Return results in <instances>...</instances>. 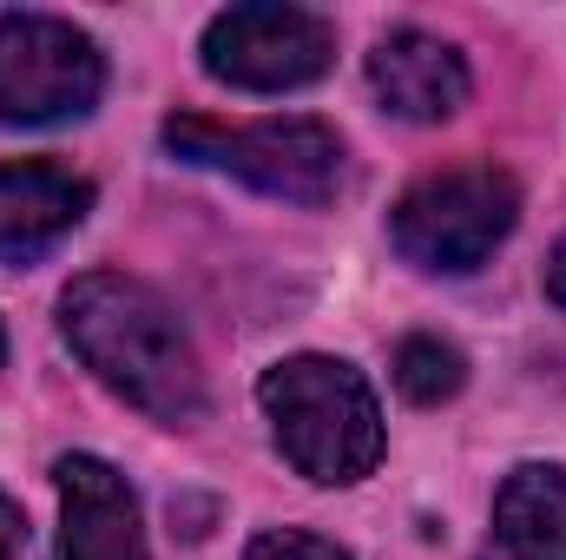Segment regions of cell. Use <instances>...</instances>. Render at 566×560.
<instances>
[{
    "label": "cell",
    "mask_w": 566,
    "mask_h": 560,
    "mask_svg": "<svg viewBox=\"0 0 566 560\" xmlns=\"http://www.w3.org/2000/svg\"><path fill=\"white\" fill-rule=\"evenodd\" d=\"M60 330L73 343V356L119 396L145 409L151 422H185L205 416V370L198 350L185 336V323L171 317V303L151 283L126 271H86L66 283L60 297Z\"/></svg>",
    "instance_id": "cell-1"
},
{
    "label": "cell",
    "mask_w": 566,
    "mask_h": 560,
    "mask_svg": "<svg viewBox=\"0 0 566 560\" xmlns=\"http://www.w3.org/2000/svg\"><path fill=\"white\" fill-rule=\"evenodd\" d=\"M258 403L283 462L316 488H349L382 462V403L343 356H283L264 370Z\"/></svg>",
    "instance_id": "cell-2"
},
{
    "label": "cell",
    "mask_w": 566,
    "mask_h": 560,
    "mask_svg": "<svg viewBox=\"0 0 566 560\" xmlns=\"http://www.w3.org/2000/svg\"><path fill=\"white\" fill-rule=\"evenodd\" d=\"M514 225H521V185L501 165H448V172H428V178H416L396 198V211H389L396 251L416 271H434V278L481 271L507 245Z\"/></svg>",
    "instance_id": "cell-3"
},
{
    "label": "cell",
    "mask_w": 566,
    "mask_h": 560,
    "mask_svg": "<svg viewBox=\"0 0 566 560\" xmlns=\"http://www.w3.org/2000/svg\"><path fill=\"white\" fill-rule=\"evenodd\" d=\"M165 145L191 165L231 172L238 185L283 205H329L343 191V139L323 120H258V126L171 120Z\"/></svg>",
    "instance_id": "cell-4"
},
{
    "label": "cell",
    "mask_w": 566,
    "mask_h": 560,
    "mask_svg": "<svg viewBox=\"0 0 566 560\" xmlns=\"http://www.w3.org/2000/svg\"><path fill=\"white\" fill-rule=\"evenodd\" d=\"M106 93L99 46L60 13H0V126H53Z\"/></svg>",
    "instance_id": "cell-5"
},
{
    "label": "cell",
    "mask_w": 566,
    "mask_h": 560,
    "mask_svg": "<svg viewBox=\"0 0 566 560\" xmlns=\"http://www.w3.org/2000/svg\"><path fill=\"white\" fill-rule=\"evenodd\" d=\"M205 73L238 86V93H290L329 73L336 60V27L310 7H283V0H251V7H224L205 27Z\"/></svg>",
    "instance_id": "cell-6"
},
{
    "label": "cell",
    "mask_w": 566,
    "mask_h": 560,
    "mask_svg": "<svg viewBox=\"0 0 566 560\" xmlns=\"http://www.w3.org/2000/svg\"><path fill=\"white\" fill-rule=\"evenodd\" d=\"M60 560H145L139 495L99 455H60Z\"/></svg>",
    "instance_id": "cell-7"
},
{
    "label": "cell",
    "mask_w": 566,
    "mask_h": 560,
    "mask_svg": "<svg viewBox=\"0 0 566 560\" xmlns=\"http://www.w3.org/2000/svg\"><path fill=\"white\" fill-rule=\"evenodd\" d=\"M369 86L376 100L396 113V120H416V126H434V120H454L468 106V60L441 40V33H422V27H396L376 40L369 53Z\"/></svg>",
    "instance_id": "cell-8"
},
{
    "label": "cell",
    "mask_w": 566,
    "mask_h": 560,
    "mask_svg": "<svg viewBox=\"0 0 566 560\" xmlns=\"http://www.w3.org/2000/svg\"><path fill=\"white\" fill-rule=\"evenodd\" d=\"M93 211V185L53 158L0 165V265L46 258L80 218Z\"/></svg>",
    "instance_id": "cell-9"
},
{
    "label": "cell",
    "mask_w": 566,
    "mask_h": 560,
    "mask_svg": "<svg viewBox=\"0 0 566 560\" xmlns=\"http://www.w3.org/2000/svg\"><path fill=\"white\" fill-rule=\"evenodd\" d=\"M481 560H566V475L527 462L494 495V528Z\"/></svg>",
    "instance_id": "cell-10"
},
{
    "label": "cell",
    "mask_w": 566,
    "mask_h": 560,
    "mask_svg": "<svg viewBox=\"0 0 566 560\" xmlns=\"http://www.w3.org/2000/svg\"><path fill=\"white\" fill-rule=\"evenodd\" d=\"M461 383H468V363L454 343H441V336H402L396 343V390L409 403L434 409V403L461 396Z\"/></svg>",
    "instance_id": "cell-11"
},
{
    "label": "cell",
    "mask_w": 566,
    "mask_h": 560,
    "mask_svg": "<svg viewBox=\"0 0 566 560\" xmlns=\"http://www.w3.org/2000/svg\"><path fill=\"white\" fill-rule=\"evenodd\" d=\"M244 560H349L336 541H323V535H303V528H271V535H258Z\"/></svg>",
    "instance_id": "cell-12"
},
{
    "label": "cell",
    "mask_w": 566,
    "mask_h": 560,
    "mask_svg": "<svg viewBox=\"0 0 566 560\" xmlns=\"http://www.w3.org/2000/svg\"><path fill=\"white\" fill-rule=\"evenodd\" d=\"M20 548H27V521H20V508L0 495V560H20Z\"/></svg>",
    "instance_id": "cell-13"
},
{
    "label": "cell",
    "mask_w": 566,
    "mask_h": 560,
    "mask_svg": "<svg viewBox=\"0 0 566 560\" xmlns=\"http://www.w3.org/2000/svg\"><path fill=\"white\" fill-rule=\"evenodd\" d=\"M547 297H554V310L566 317V238L554 245V258H547Z\"/></svg>",
    "instance_id": "cell-14"
},
{
    "label": "cell",
    "mask_w": 566,
    "mask_h": 560,
    "mask_svg": "<svg viewBox=\"0 0 566 560\" xmlns=\"http://www.w3.org/2000/svg\"><path fill=\"white\" fill-rule=\"evenodd\" d=\"M0 350H7V343H0Z\"/></svg>",
    "instance_id": "cell-15"
}]
</instances>
